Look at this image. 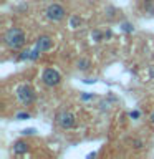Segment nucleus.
<instances>
[{
    "label": "nucleus",
    "mask_w": 154,
    "mask_h": 159,
    "mask_svg": "<svg viewBox=\"0 0 154 159\" xmlns=\"http://www.w3.org/2000/svg\"><path fill=\"white\" fill-rule=\"evenodd\" d=\"M45 17H47L50 22L58 23V22H61V20H65V17H66V10H65V7L61 3L53 2L47 7V10H45Z\"/></svg>",
    "instance_id": "7ed1b4c3"
},
{
    "label": "nucleus",
    "mask_w": 154,
    "mask_h": 159,
    "mask_svg": "<svg viewBox=\"0 0 154 159\" xmlns=\"http://www.w3.org/2000/svg\"><path fill=\"white\" fill-rule=\"evenodd\" d=\"M30 53H32V50H22V52L18 53V57H17V60L18 61H27V60H30Z\"/></svg>",
    "instance_id": "ddd939ff"
},
{
    "label": "nucleus",
    "mask_w": 154,
    "mask_h": 159,
    "mask_svg": "<svg viewBox=\"0 0 154 159\" xmlns=\"http://www.w3.org/2000/svg\"><path fill=\"white\" fill-rule=\"evenodd\" d=\"M60 81H61V75H60L55 68H45L42 73V83L48 88L58 86Z\"/></svg>",
    "instance_id": "20e7f679"
},
{
    "label": "nucleus",
    "mask_w": 154,
    "mask_h": 159,
    "mask_svg": "<svg viewBox=\"0 0 154 159\" xmlns=\"http://www.w3.org/2000/svg\"><path fill=\"white\" fill-rule=\"evenodd\" d=\"M3 45L12 52H18L25 47L27 43V35L20 27H10L8 30H5L3 37H2Z\"/></svg>",
    "instance_id": "f257e3e1"
},
{
    "label": "nucleus",
    "mask_w": 154,
    "mask_h": 159,
    "mask_svg": "<svg viewBox=\"0 0 154 159\" xmlns=\"http://www.w3.org/2000/svg\"><path fill=\"white\" fill-rule=\"evenodd\" d=\"M144 12L154 17V0H144Z\"/></svg>",
    "instance_id": "9b49d317"
},
{
    "label": "nucleus",
    "mask_w": 154,
    "mask_h": 159,
    "mask_svg": "<svg viewBox=\"0 0 154 159\" xmlns=\"http://www.w3.org/2000/svg\"><path fill=\"white\" fill-rule=\"evenodd\" d=\"M149 124H151V126H154V111L149 114Z\"/></svg>",
    "instance_id": "4be33fe9"
},
{
    "label": "nucleus",
    "mask_w": 154,
    "mask_h": 159,
    "mask_svg": "<svg viewBox=\"0 0 154 159\" xmlns=\"http://www.w3.org/2000/svg\"><path fill=\"white\" fill-rule=\"evenodd\" d=\"M55 121H57V124L61 129H73L76 126V118H75V114L70 113V111L58 113L57 118H55Z\"/></svg>",
    "instance_id": "39448f33"
},
{
    "label": "nucleus",
    "mask_w": 154,
    "mask_h": 159,
    "mask_svg": "<svg viewBox=\"0 0 154 159\" xmlns=\"http://www.w3.org/2000/svg\"><path fill=\"white\" fill-rule=\"evenodd\" d=\"M104 12H106V17H108V18H114V17H116V13H118V8L109 5V7H106V10H104Z\"/></svg>",
    "instance_id": "dca6fc26"
},
{
    "label": "nucleus",
    "mask_w": 154,
    "mask_h": 159,
    "mask_svg": "<svg viewBox=\"0 0 154 159\" xmlns=\"http://www.w3.org/2000/svg\"><path fill=\"white\" fill-rule=\"evenodd\" d=\"M86 157H88V159H93V157H96V152H89Z\"/></svg>",
    "instance_id": "5701e85b"
},
{
    "label": "nucleus",
    "mask_w": 154,
    "mask_h": 159,
    "mask_svg": "<svg viewBox=\"0 0 154 159\" xmlns=\"http://www.w3.org/2000/svg\"><path fill=\"white\" fill-rule=\"evenodd\" d=\"M144 146H146V143H144L143 139H133V141H131V148L136 149V151H141Z\"/></svg>",
    "instance_id": "4468645a"
},
{
    "label": "nucleus",
    "mask_w": 154,
    "mask_h": 159,
    "mask_svg": "<svg viewBox=\"0 0 154 159\" xmlns=\"http://www.w3.org/2000/svg\"><path fill=\"white\" fill-rule=\"evenodd\" d=\"M76 68L79 70V71H83V73H84V71H88V70L91 68V60L81 57V58H79L78 61H76Z\"/></svg>",
    "instance_id": "6e6552de"
},
{
    "label": "nucleus",
    "mask_w": 154,
    "mask_h": 159,
    "mask_svg": "<svg viewBox=\"0 0 154 159\" xmlns=\"http://www.w3.org/2000/svg\"><path fill=\"white\" fill-rule=\"evenodd\" d=\"M79 25H81V17H79V15H71V17H70V28L75 30V28H78Z\"/></svg>",
    "instance_id": "9d476101"
},
{
    "label": "nucleus",
    "mask_w": 154,
    "mask_h": 159,
    "mask_svg": "<svg viewBox=\"0 0 154 159\" xmlns=\"http://www.w3.org/2000/svg\"><path fill=\"white\" fill-rule=\"evenodd\" d=\"M111 37H113V32H111V30H106V32H104V40H108Z\"/></svg>",
    "instance_id": "412c9836"
},
{
    "label": "nucleus",
    "mask_w": 154,
    "mask_h": 159,
    "mask_svg": "<svg viewBox=\"0 0 154 159\" xmlns=\"http://www.w3.org/2000/svg\"><path fill=\"white\" fill-rule=\"evenodd\" d=\"M93 99H94V93H88V91L81 93V101H93Z\"/></svg>",
    "instance_id": "a211bd4d"
},
{
    "label": "nucleus",
    "mask_w": 154,
    "mask_h": 159,
    "mask_svg": "<svg viewBox=\"0 0 154 159\" xmlns=\"http://www.w3.org/2000/svg\"><path fill=\"white\" fill-rule=\"evenodd\" d=\"M91 40H93V42H96V43L103 42V40H104V32H101V30H98V28H94L93 32H91Z\"/></svg>",
    "instance_id": "1a4fd4ad"
},
{
    "label": "nucleus",
    "mask_w": 154,
    "mask_h": 159,
    "mask_svg": "<svg viewBox=\"0 0 154 159\" xmlns=\"http://www.w3.org/2000/svg\"><path fill=\"white\" fill-rule=\"evenodd\" d=\"M30 118H32V114L28 111H18L15 114V119H17V121H25V119H30Z\"/></svg>",
    "instance_id": "2eb2a0df"
},
{
    "label": "nucleus",
    "mask_w": 154,
    "mask_h": 159,
    "mask_svg": "<svg viewBox=\"0 0 154 159\" xmlns=\"http://www.w3.org/2000/svg\"><path fill=\"white\" fill-rule=\"evenodd\" d=\"M119 28H121L124 33H128V35L129 33H134V25L129 23V22H123L121 25H119Z\"/></svg>",
    "instance_id": "f8f14e48"
},
{
    "label": "nucleus",
    "mask_w": 154,
    "mask_h": 159,
    "mask_svg": "<svg viewBox=\"0 0 154 159\" xmlns=\"http://www.w3.org/2000/svg\"><path fill=\"white\" fill-rule=\"evenodd\" d=\"M52 47H53V38L50 35H40L37 38V43H35V48H38L42 53L52 50Z\"/></svg>",
    "instance_id": "423d86ee"
},
{
    "label": "nucleus",
    "mask_w": 154,
    "mask_h": 159,
    "mask_svg": "<svg viewBox=\"0 0 154 159\" xmlns=\"http://www.w3.org/2000/svg\"><path fill=\"white\" fill-rule=\"evenodd\" d=\"M17 98H18V101L22 103L23 106H30V104L35 103L37 94H35V89L30 86L28 83H22L17 88Z\"/></svg>",
    "instance_id": "f03ea898"
},
{
    "label": "nucleus",
    "mask_w": 154,
    "mask_h": 159,
    "mask_svg": "<svg viewBox=\"0 0 154 159\" xmlns=\"http://www.w3.org/2000/svg\"><path fill=\"white\" fill-rule=\"evenodd\" d=\"M12 151H13L15 156H23V154H27L30 151V144L27 141H23V139H18V141L13 143Z\"/></svg>",
    "instance_id": "0eeeda50"
},
{
    "label": "nucleus",
    "mask_w": 154,
    "mask_h": 159,
    "mask_svg": "<svg viewBox=\"0 0 154 159\" xmlns=\"http://www.w3.org/2000/svg\"><path fill=\"white\" fill-rule=\"evenodd\" d=\"M131 119H139L141 118V111H138V109H133V111H129V114H128Z\"/></svg>",
    "instance_id": "aec40b11"
},
{
    "label": "nucleus",
    "mask_w": 154,
    "mask_h": 159,
    "mask_svg": "<svg viewBox=\"0 0 154 159\" xmlns=\"http://www.w3.org/2000/svg\"><path fill=\"white\" fill-rule=\"evenodd\" d=\"M20 134H22V136H35V134H37V129L35 128H27V129H22Z\"/></svg>",
    "instance_id": "f3484780"
},
{
    "label": "nucleus",
    "mask_w": 154,
    "mask_h": 159,
    "mask_svg": "<svg viewBox=\"0 0 154 159\" xmlns=\"http://www.w3.org/2000/svg\"><path fill=\"white\" fill-rule=\"evenodd\" d=\"M40 55H42V52H40L38 48H33L32 53H30V60H32V61H35V60L40 58Z\"/></svg>",
    "instance_id": "6ab92c4d"
}]
</instances>
